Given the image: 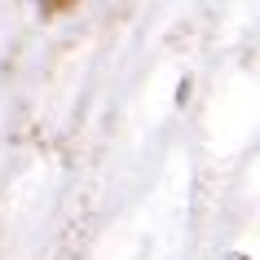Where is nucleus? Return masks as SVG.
<instances>
[{
	"instance_id": "nucleus-1",
	"label": "nucleus",
	"mask_w": 260,
	"mask_h": 260,
	"mask_svg": "<svg viewBox=\"0 0 260 260\" xmlns=\"http://www.w3.org/2000/svg\"><path fill=\"white\" fill-rule=\"evenodd\" d=\"M225 260H251V256H243V251H230V256H225Z\"/></svg>"
}]
</instances>
